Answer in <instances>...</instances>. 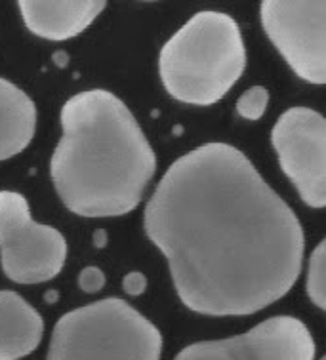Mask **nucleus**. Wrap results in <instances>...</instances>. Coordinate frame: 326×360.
<instances>
[{"mask_svg": "<svg viewBox=\"0 0 326 360\" xmlns=\"http://www.w3.org/2000/svg\"><path fill=\"white\" fill-rule=\"evenodd\" d=\"M183 305L208 316L254 314L290 292L303 231L292 208L235 147L206 143L170 166L145 208Z\"/></svg>", "mask_w": 326, "mask_h": 360, "instance_id": "nucleus-1", "label": "nucleus"}, {"mask_svg": "<svg viewBox=\"0 0 326 360\" xmlns=\"http://www.w3.org/2000/svg\"><path fill=\"white\" fill-rule=\"evenodd\" d=\"M155 170L153 147L123 99L107 90H86L63 105L50 176L73 214H128L142 202Z\"/></svg>", "mask_w": 326, "mask_h": 360, "instance_id": "nucleus-2", "label": "nucleus"}, {"mask_svg": "<svg viewBox=\"0 0 326 360\" xmlns=\"http://www.w3.org/2000/svg\"><path fill=\"white\" fill-rule=\"evenodd\" d=\"M246 67V50L237 21L223 12L195 13L166 42L158 72L166 92L187 105L218 103Z\"/></svg>", "mask_w": 326, "mask_h": 360, "instance_id": "nucleus-3", "label": "nucleus"}, {"mask_svg": "<svg viewBox=\"0 0 326 360\" xmlns=\"http://www.w3.org/2000/svg\"><path fill=\"white\" fill-rule=\"evenodd\" d=\"M163 335L132 305L107 297L63 314L46 360H161Z\"/></svg>", "mask_w": 326, "mask_h": 360, "instance_id": "nucleus-4", "label": "nucleus"}, {"mask_svg": "<svg viewBox=\"0 0 326 360\" xmlns=\"http://www.w3.org/2000/svg\"><path fill=\"white\" fill-rule=\"evenodd\" d=\"M67 243L52 225L33 221L25 197L0 191V263L10 281L40 284L61 273Z\"/></svg>", "mask_w": 326, "mask_h": 360, "instance_id": "nucleus-5", "label": "nucleus"}, {"mask_svg": "<svg viewBox=\"0 0 326 360\" xmlns=\"http://www.w3.org/2000/svg\"><path fill=\"white\" fill-rule=\"evenodd\" d=\"M263 31L301 80H326L325 0H265L260 6Z\"/></svg>", "mask_w": 326, "mask_h": 360, "instance_id": "nucleus-6", "label": "nucleus"}, {"mask_svg": "<svg viewBox=\"0 0 326 360\" xmlns=\"http://www.w3.org/2000/svg\"><path fill=\"white\" fill-rule=\"evenodd\" d=\"M282 172L311 208L326 204V122L309 107L282 112L271 131Z\"/></svg>", "mask_w": 326, "mask_h": 360, "instance_id": "nucleus-7", "label": "nucleus"}, {"mask_svg": "<svg viewBox=\"0 0 326 360\" xmlns=\"http://www.w3.org/2000/svg\"><path fill=\"white\" fill-rule=\"evenodd\" d=\"M311 332L296 316H271L229 340L199 341L174 360H313Z\"/></svg>", "mask_w": 326, "mask_h": 360, "instance_id": "nucleus-8", "label": "nucleus"}, {"mask_svg": "<svg viewBox=\"0 0 326 360\" xmlns=\"http://www.w3.org/2000/svg\"><path fill=\"white\" fill-rule=\"evenodd\" d=\"M21 18L27 29L46 40H67L84 33L104 12V0H65V2H39L21 0Z\"/></svg>", "mask_w": 326, "mask_h": 360, "instance_id": "nucleus-9", "label": "nucleus"}, {"mask_svg": "<svg viewBox=\"0 0 326 360\" xmlns=\"http://www.w3.org/2000/svg\"><path fill=\"white\" fill-rule=\"evenodd\" d=\"M44 322L37 309L10 290H0V360H20L39 347Z\"/></svg>", "mask_w": 326, "mask_h": 360, "instance_id": "nucleus-10", "label": "nucleus"}, {"mask_svg": "<svg viewBox=\"0 0 326 360\" xmlns=\"http://www.w3.org/2000/svg\"><path fill=\"white\" fill-rule=\"evenodd\" d=\"M37 130V107L21 88L0 77V160L20 155Z\"/></svg>", "mask_w": 326, "mask_h": 360, "instance_id": "nucleus-11", "label": "nucleus"}, {"mask_svg": "<svg viewBox=\"0 0 326 360\" xmlns=\"http://www.w3.org/2000/svg\"><path fill=\"white\" fill-rule=\"evenodd\" d=\"M325 240L317 244L313 254L309 257V269H307V295L319 309H326V252Z\"/></svg>", "mask_w": 326, "mask_h": 360, "instance_id": "nucleus-12", "label": "nucleus"}, {"mask_svg": "<svg viewBox=\"0 0 326 360\" xmlns=\"http://www.w3.org/2000/svg\"><path fill=\"white\" fill-rule=\"evenodd\" d=\"M269 92L263 86H254L242 94L237 101V112L246 120H260L268 109Z\"/></svg>", "mask_w": 326, "mask_h": 360, "instance_id": "nucleus-13", "label": "nucleus"}, {"mask_svg": "<svg viewBox=\"0 0 326 360\" xmlns=\"http://www.w3.org/2000/svg\"><path fill=\"white\" fill-rule=\"evenodd\" d=\"M80 288L86 292H99L105 284V275L98 267H86L79 276Z\"/></svg>", "mask_w": 326, "mask_h": 360, "instance_id": "nucleus-14", "label": "nucleus"}, {"mask_svg": "<svg viewBox=\"0 0 326 360\" xmlns=\"http://www.w3.org/2000/svg\"><path fill=\"white\" fill-rule=\"evenodd\" d=\"M124 290L128 292V294L132 295H137V294H142L145 290V278L144 275H139V273H132V275H128L126 278H124Z\"/></svg>", "mask_w": 326, "mask_h": 360, "instance_id": "nucleus-15", "label": "nucleus"}, {"mask_svg": "<svg viewBox=\"0 0 326 360\" xmlns=\"http://www.w3.org/2000/svg\"><path fill=\"white\" fill-rule=\"evenodd\" d=\"M320 360H325V359H320Z\"/></svg>", "mask_w": 326, "mask_h": 360, "instance_id": "nucleus-16", "label": "nucleus"}]
</instances>
